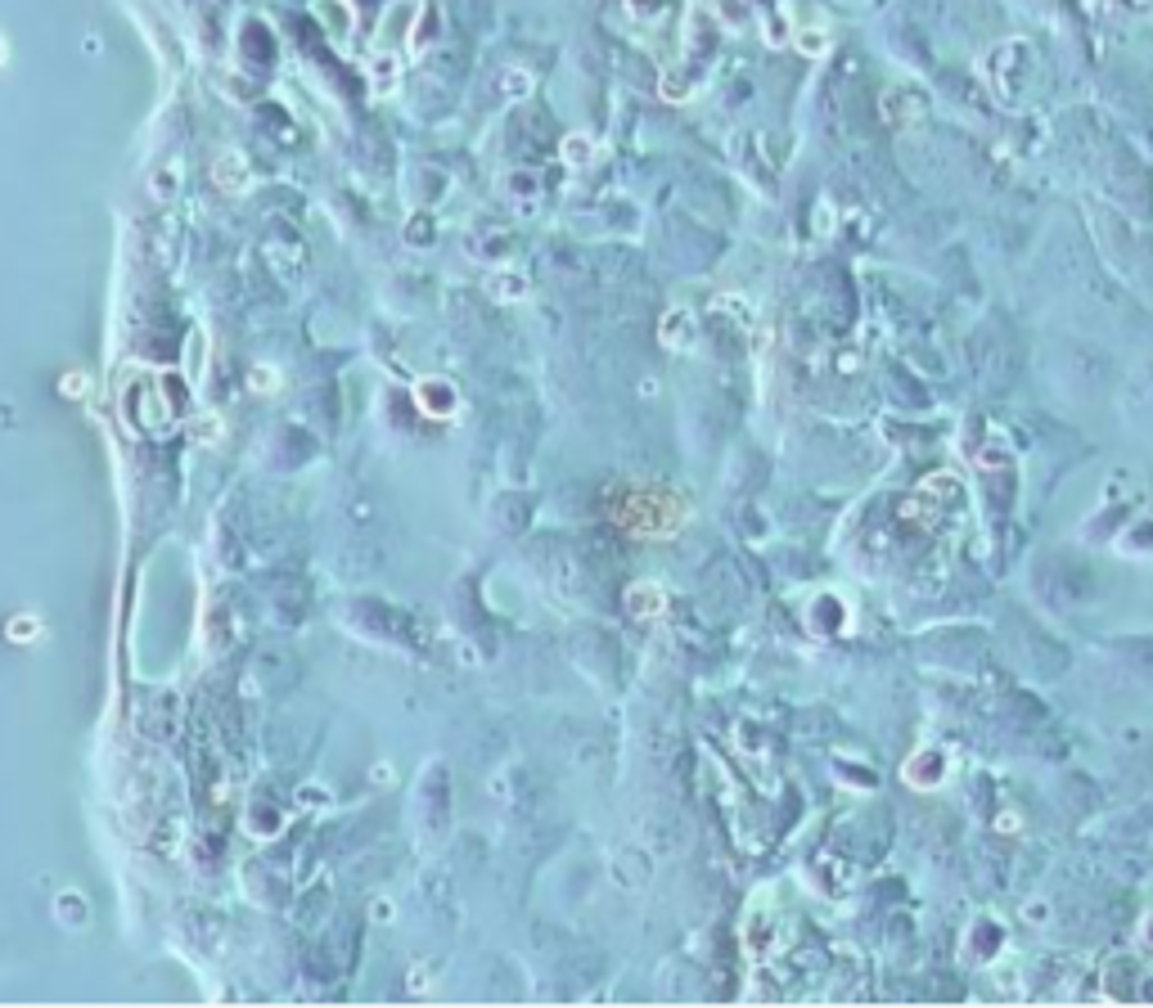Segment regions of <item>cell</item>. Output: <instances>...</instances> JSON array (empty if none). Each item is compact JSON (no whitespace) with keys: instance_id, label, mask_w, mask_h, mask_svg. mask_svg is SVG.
I'll return each mask as SVG.
<instances>
[{"instance_id":"2","label":"cell","mask_w":1153,"mask_h":1008,"mask_svg":"<svg viewBox=\"0 0 1153 1008\" xmlns=\"http://www.w3.org/2000/svg\"><path fill=\"white\" fill-rule=\"evenodd\" d=\"M663 342L672 351H681V347H690V342H694V315L685 311V306H672V311L663 315Z\"/></svg>"},{"instance_id":"8","label":"cell","mask_w":1153,"mask_h":1008,"mask_svg":"<svg viewBox=\"0 0 1153 1008\" xmlns=\"http://www.w3.org/2000/svg\"><path fill=\"white\" fill-rule=\"evenodd\" d=\"M5 59H10V41L0 36V68H5Z\"/></svg>"},{"instance_id":"5","label":"cell","mask_w":1153,"mask_h":1008,"mask_svg":"<svg viewBox=\"0 0 1153 1008\" xmlns=\"http://www.w3.org/2000/svg\"><path fill=\"white\" fill-rule=\"evenodd\" d=\"M627 603L640 612V617H658V608H663V590H658V585H640V590L627 594Z\"/></svg>"},{"instance_id":"7","label":"cell","mask_w":1153,"mask_h":1008,"mask_svg":"<svg viewBox=\"0 0 1153 1008\" xmlns=\"http://www.w3.org/2000/svg\"><path fill=\"white\" fill-rule=\"evenodd\" d=\"M1018 828H1023V815H1018V810H1000L996 815V833L1009 837V833H1018Z\"/></svg>"},{"instance_id":"4","label":"cell","mask_w":1153,"mask_h":1008,"mask_svg":"<svg viewBox=\"0 0 1153 1008\" xmlns=\"http://www.w3.org/2000/svg\"><path fill=\"white\" fill-rule=\"evenodd\" d=\"M217 185L221 189H248V162L239 153H226L217 162Z\"/></svg>"},{"instance_id":"6","label":"cell","mask_w":1153,"mask_h":1008,"mask_svg":"<svg viewBox=\"0 0 1153 1008\" xmlns=\"http://www.w3.org/2000/svg\"><path fill=\"white\" fill-rule=\"evenodd\" d=\"M793 45H798L802 54H811V59H820V54L829 50V36L820 32V27H807V32H798V36H793Z\"/></svg>"},{"instance_id":"1","label":"cell","mask_w":1153,"mask_h":1008,"mask_svg":"<svg viewBox=\"0 0 1153 1008\" xmlns=\"http://www.w3.org/2000/svg\"><path fill=\"white\" fill-rule=\"evenodd\" d=\"M946 779H951V752L942 747H915L910 761L901 765V783L915 792H937Z\"/></svg>"},{"instance_id":"3","label":"cell","mask_w":1153,"mask_h":1008,"mask_svg":"<svg viewBox=\"0 0 1153 1008\" xmlns=\"http://www.w3.org/2000/svg\"><path fill=\"white\" fill-rule=\"evenodd\" d=\"M559 153H563V162H568V167L582 171V167H591V162H595V140H591L586 131H572L568 140H563Z\"/></svg>"}]
</instances>
